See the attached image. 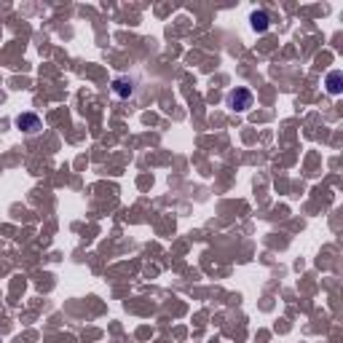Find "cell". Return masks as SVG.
<instances>
[{"instance_id": "6da1fadb", "label": "cell", "mask_w": 343, "mask_h": 343, "mask_svg": "<svg viewBox=\"0 0 343 343\" xmlns=\"http://www.w3.org/2000/svg\"><path fill=\"white\" fill-rule=\"evenodd\" d=\"M228 105H231L233 110H239V113L250 110L252 108V91L250 89H233L228 94Z\"/></svg>"}, {"instance_id": "7a4b0ae2", "label": "cell", "mask_w": 343, "mask_h": 343, "mask_svg": "<svg viewBox=\"0 0 343 343\" xmlns=\"http://www.w3.org/2000/svg\"><path fill=\"white\" fill-rule=\"evenodd\" d=\"M16 126L19 129H25V132H38V129H41V118L38 115H19L16 118Z\"/></svg>"}, {"instance_id": "3957f363", "label": "cell", "mask_w": 343, "mask_h": 343, "mask_svg": "<svg viewBox=\"0 0 343 343\" xmlns=\"http://www.w3.org/2000/svg\"><path fill=\"white\" fill-rule=\"evenodd\" d=\"M340 89H343V75L338 73V70H333V73L327 75V91L330 94H340Z\"/></svg>"}, {"instance_id": "277c9868", "label": "cell", "mask_w": 343, "mask_h": 343, "mask_svg": "<svg viewBox=\"0 0 343 343\" xmlns=\"http://www.w3.org/2000/svg\"><path fill=\"white\" fill-rule=\"evenodd\" d=\"M250 22H252V27L257 32H266L268 30V14H263V11H255V14L250 16Z\"/></svg>"}, {"instance_id": "5b68a950", "label": "cell", "mask_w": 343, "mask_h": 343, "mask_svg": "<svg viewBox=\"0 0 343 343\" xmlns=\"http://www.w3.org/2000/svg\"><path fill=\"white\" fill-rule=\"evenodd\" d=\"M113 89H115V94L118 97H129L134 89H132V80H124V78H118L115 84H113Z\"/></svg>"}]
</instances>
